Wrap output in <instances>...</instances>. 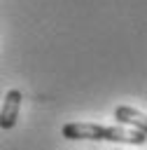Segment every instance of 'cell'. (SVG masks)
Segmentation results:
<instances>
[{"label":"cell","instance_id":"obj_1","mask_svg":"<svg viewBox=\"0 0 147 150\" xmlns=\"http://www.w3.org/2000/svg\"><path fill=\"white\" fill-rule=\"evenodd\" d=\"M105 129L107 127L93 124V122H68V124H63L61 134L65 138H70V141H84V138H89V141H105Z\"/></svg>","mask_w":147,"mask_h":150},{"label":"cell","instance_id":"obj_2","mask_svg":"<svg viewBox=\"0 0 147 150\" xmlns=\"http://www.w3.org/2000/svg\"><path fill=\"white\" fill-rule=\"evenodd\" d=\"M19 108H21V91H19V89H9V91L5 94L2 110H0V127H2V129H12V127L16 124Z\"/></svg>","mask_w":147,"mask_h":150},{"label":"cell","instance_id":"obj_3","mask_svg":"<svg viewBox=\"0 0 147 150\" xmlns=\"http://www.w3.org/2000/svg\"><path fill=\"white\" fill-rule=\"evenodd\" d=\"M105 141L142 145V143L147 141V134H142V131H138V129H124L121 124H114V127H107V129H105Z\"/></svg>","mask_w":147,"mask_h":150},{"label":"cell","instance_id":"obj_4","mask_svg":"<svg viewBox=\"0 0 147 150\" xmlns=\"http://www.w3.org/2000/svg\"><path fill=\"white\" fill-rule=\"evenodd\" d=\"M114 120H117L119 124H131V127H135L138 131L147 134V115L140 112V110H133L131 105H119V108H114Z\"/></svg>","mask_w":147,"mask_h":150}]
</instances>
